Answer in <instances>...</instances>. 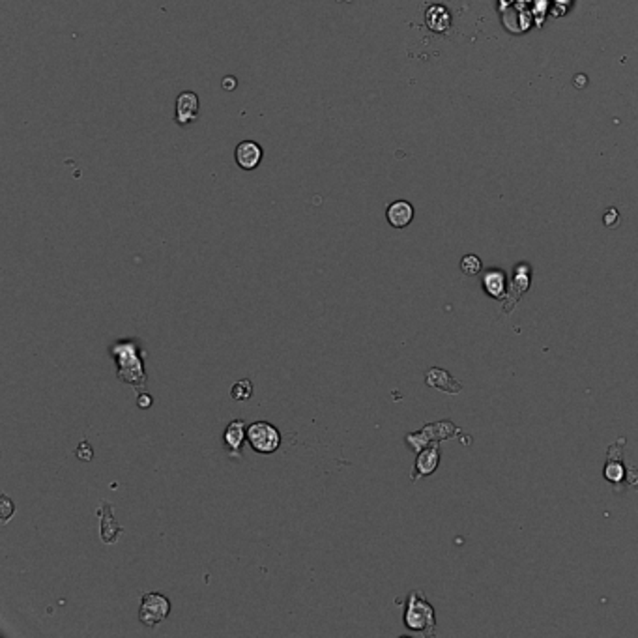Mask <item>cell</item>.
Returning a JSON list of instances; mask_svg holds the SVG:
<instances>
[{"label":"cell","mask_w":638,"mask_h":638,"mask_svg":"<svg viewBox=\"0 0 638 638\" xmlns=\"http://www.w3.org/2000/svg\"><path fill=\"white\" fill-rule=\"evenodd\" d=\"M111 356L116 362V376L133 385V388H144L146 385V371H144V350L137 339H122L116 341L109 346Z\"/></svg>","instance_id":"1"},{"label":"cell","mask_w":638,"mask_h":638,"mask_svg":"<svg viewBox=\"0 0 638 638\" xmlns=\"http://www.w3.org/2000/svg\"><path fill=\"white\" fill-rule=\"evenodd\" d=\"M404 625L410 631H420L425 637H434V625H437V618H434V609L431 603L423 597V592H410L409 601H406V609L403 616Z\"/></svg>","instance_id":"2"},{"label":"cell","mask_w":638,"mask_h":638,"mask_svg":"<svg viewBox=\"0 0 638 638\" xmlns=\"http://www.w3.org/2000/svg\"><path fill=\"white\" fill-rule=\"evenodd\" d=\"M248 442L257 453L271 455L281 446V432L268 421H255L248 425Z\"/></svg>","instance_id":"3"},{"label":"cell","mask_w":638,"mask_h":638,"mask_svg":"<svg viewBox=\"0 0 638 638\" xmlns=\"http://www.w3.org/2000/svg\"><path fill=\"white\" fill-rule=\"evenodd\" d=\"M171 614V601L160 592L143 593L141 609H139V621L146 627H155L167 620Z\"/></svg>","instance_id":"4"},{"label":"cell","mask_w":638,"mask_h":638,"mask_svg":"<svg viewBox=\"0 0 638 638\" xmlns=\"http://www.w3.org/2000/svg\"><path fill=\"white\" fill-rule=\"evenodd\" d=\"M455 434H457V427L451 421H438V423L425 425L420 432L406 434V444L412 451L420 453L421 449L427 448L429 444L440 442L444 438H453Z\"/></svg>","instance_id":"5"},{"label":"cell","mask_w":638,"mask_h":638,"mask_svg":"<svg viewBox=\"0 0 638 638\" xmlns=\"http://www.w3.org/2000/svg\"><path fill=\"white\" fill-rule=\"evenodd\" d=\"M199 96L191 90H185L176 98V111H174V122L178 126H190L199 118Z\"/></svg>","instance_id":"6"},{"label":"cell","mask_w":638,"mask_h":638,"mask_svg":"<svg viewBox=\"0 0 638 638\" xmlns=\"http://www.w3.org/2000/svg\"><path fill=\"white\" fill-rule=\"evenodd\" d=\"M438 465H440V444L432 442L418 453L414 472H412V481H418L421 477H427L431 476V474H434Z\"/></svg>","instance_id":"7"},{"label":"cell","mask_w":638,"mask_h":638,"mask_svg":"<svg viewBox=\"0 0 638 638\" xmlns=\"http://www.w3.org/2000/svg\"><path fill=\"white\" fill-rule=\"evenodd\" d=\"M262 146L255 141H242L234 150V160L243 171H255L262 162Z\"/></svg>","instance_id":"8"},{"label":"cell","mask_w":638,"mask_h":638,"mask_svg":"<svg viewBox=\"0 0 638 638\" xmlns=\"http://www.w3.org/2000/svg\"><path fill=\"white\" fill-rule=\"evenodd\" d=\"M425 382L427 385H431L434 390L444 391V393H449V395H457V393L462 390V384H460L459 380H455L446 369L440 367L429 369L425 374Z\"/></svg>","instance_id":"9"},{"label":"cell","mask_w":638,"mask_h":638,"mask_svg":"<svg viewBox=\"0 0 638 638\" xmlns=\"http://www.w3.org/2000/svg\"><path fill=\"white\" fill-rule=\"evenodd\" d=\"M385 219L393 229H404L414 219V206L409 201H395L385 208Z\"/></svg>","instance_id":"10"},{"label":"cell","mask_w":638,"mask_h":638,"mask_svg":"<svg viewBox=\"0 0 638 638\" xmlns=\"http://www.w3.org/2000/svg\"><path fill=\"white\" fill-rule=\"evenodd\" d=\"M98 515L101 518V528H99V534H101V541L104 543H115L120 534L124 532L120 524L116 523V518L113 517V507L107 502H101V506L98 509Z\"/></svg>","instance_id":"11"},{"label":"cell","mask_w":638,"mask_h":638,"mask_svg":"<svg viewBox=\"0 0 638 638\" xmlns=\"http://www.w3.org/2000/svg\"><path fill=\"white\" fill-rule=\"evenodd\" d=\"M246 440H248V425H246V421L243 420L230 421L223 432L225 446H227L230 451L238 453V451L242 449V446Z\"/></svg>","instance_id":"12"},{"label":"cell","mask_w":638,"mask_h":638,"mask_svg":"<svg viewBox=\"0 0 638 638\" xmlns=\"http://www.w3.org/2000/svg\"><path fill=\"white\" fill-rule=\"evenodd\" d=\"M425 23L432 32H444V30L449 29L451 15H449V12L446 8L440 6V4H434V6H431L427 10Z\"/></svg>","instance_id":"13"},{"label":"cell","mask_w":638,"mask_h":638,"mask_svg":"<svg viewBox=\"0 0 638 638\" xmlns=\"http://www.w3.org/2000/svg\"><path fill=\"white\" fill-rule=\"evenodd\" d=\"M485 292L496 299H502L506 296V274L500 270H490L483 277Z\"/></svg>","instance_id":"14"},{"label":"cell","mask_w":638,"mask_h":638,"mask_svg":"<svg viewBox=\"0 0 638 638\" xmlns=\"http://www.w3.org/2000/svg\"><path fill=\"white\" fill-rule=\"evenodd\" d=\"M253 382L249 378H242L238 380L234 385H232V390H230V395L234 401H249L251 395H253Z\"/></svg>","instance_id":"15"},{"label":"cell","mask_w":638,"mask_h":638,"mask_svg":"<svg viewBox=\"0 0 638 638\" xmlns=\"http://www.w3.org/2000/svg\"><path fill=\"white\" fill-rule=\"evenodd\" d=\"M460 270H462V274L468 277L477 276V274L481 271V260H479V257H476V255H466V257H462V260H460Z\"/></svg>","instance_id":"16"},{"label":"cell","mask_w":638,"mask_h":638,"mask_svg":"<svg viewBox=\"0 0 638 638\" xmlns=\"http://www.w3.org/2000/svg\"><path fill=\"white\" fill-rule=\"evenodd\" d=\"M623 476H625V468L618 460H610L609 465L604 466V477L612 483H620Z\"/></svg>","instance_id":"17"},{"label":"cell","mask_w":638,"mask_h":638,"mask_svg":"<svg viewBox=\"0 0 638 638\" xmlns=\"http://www.w3.org/2000/svg\"><path fill=\"white\" fill-rule=\"evenodd\" d=\"M75 455H77V457H79L81 460H90L92 459L94 451H92V448H90V444H88L87 440H83L81 446L75 449Z\"/></svg>","instance_id":"18"},{"label":"cell","mask_w":638,"mask_h":638,"mask_svg":"<svg viewBox=\"0 0 638 638\" xmlns=\"http://www.w3.org/2000/svg\"><path fill=\"white\" fill-rule=\"evenodd\" d=\"M618 223H620V213H618V210H616V208H610L609 212L604 213V225H607V227H610V229H614V227Z\"/></svg>","instance_id":"19"},{"label":"cell","mask_w":638,"mask_h":638,"mask_svg":"<svg viewBox=\"0 0 638 638\" xmlns=\"http://www.w3.org/2000/svg\"><path fill=\"white\" fill-rule=\"evenodd\" d=\"M2 507H4V513H2V523H8L13 513V504L10 502L8 496H2Z\"/></svg>","instance_id":"20"},{"label":"cell","mask_w":638,"mask_h":638,"mask_svg":"<svg viewBox=\"0 0 638 638\" xmlns=\"http://www.w3.org/2000/svg\"><path fill=\"white\" fill-rule=\"evenodd\" d=\"M137 404L139 406H141V409H148L150 404H152V397L150 395H139V401H137Z\"/></svg>","instance_id":"21"},{"label":"cell","mask_w":638,"mask_h":638,"mask_svg":"<svg viewBox=\"0 0 638 638\" xmlns=\"http://www.w3.org/2000/svg\"><path fill=\"white\" fill-rule=\"evenodd\" d=\"M221 85H223V88H229V90H232V88L236 87V79L232 77V75H229V77H225V81L221 83Z\"/></svg>","instance_id":"22"}]
</instances>
